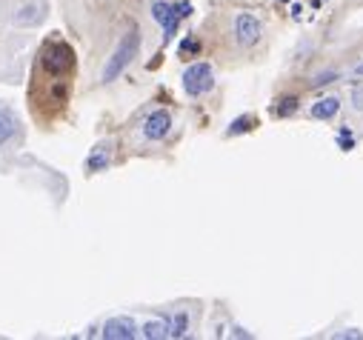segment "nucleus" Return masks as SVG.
Wrapping results in <instances>:
<instances>
[{
    "label": "nucleus",
    "instance_id": "nucleus-18",
    "mask_svg": "<svg viewBox=\"0 0 363 340\" xmlns=\"http://www.w3.org/2000/svg\"><path fill=\"white\" fill-rule=\"evenodd\" d=\"M332 77H338V75H320V77H318V80H315V86H323V83H329V80H332Z\"/></svg>",
    "mask_w": 363,
    "mask_h": 340
},
{
    "label": "nucleus",
    "instance_id": "nucleus-6",
    "mask_svg": "<svg viewBox=\"0 0 363 340\" xmlns=\"http://www.w3.org/2000/svg\"><path fill=\"white\" fill-rule=\"evenodd\" d=\"M169 129H172V114L169 112H152L146 117V123H143V135L149 138V140H163L166 135H169Z\"/></svg>",
    "mask_w": 363,
    "mask_h": 340
},
{
    "label": "nucleus",
    "instance_id": "nucleus-19",
    "mask_svg": "<svg viewBox=\"0 0 363 340\" xmlns=\"http://www.w3.org/2000/svg\"><path fill=\"white\" fill-rule=\"evenodd\" d=\"M355 106L363 109V91H355Z\"/></svg>",
    "mask_w": 363,
    "mask_h": 340
},
{
    "label": "nucleus",
    "instance_id": "nucleus-9",
    "mask_svg": "<svg viewBox=\"0 0 363 340\" xmlns=\"http://www.w3.org/2000/svg\"><path fill=\"white\" fill-rule=\"evenodd\" d=\"M186 332H189V318H186V312H177V315H169L166 318V337H186Z\"/></svg>",
    "mask_w": 363,
    "mask_h": 340
},
{
    "label": "nucleus",
    "instance_id": "nucleus-2",
    "mask_svg": "<svg viewBox=\"0 0 363 340\" xmlns=\"http://www.w3.org/2000/svg\"><path fill=\"white\" fill-rule=\"evenodd\" d=\"M43 69L49 75H66L72 66H75V52L64 43V40H54L43 49Z\"/></svg>",
    "mask_w": 363,
    "mask_h": 340
},
{
    "label": "nucleus",
    "instance_id": "nucleus-17",
    "mask_svg": "<svg viewBox=\"0 0 363 340\" xmlns=\"http://www.w3.org/2000/svg\"><path fill=\"white\" fill-rule=\"evenodd\" d=\"M335 337H338V340H360L363 334H360L357 329H346V332H341V334H335Z\"/></svg>",
    "mask_w": 363,
    "mask_h": 340
},
{
    "label": "nucleus",
    "instance_id": "nucleus-15",
    "mask_svg": "<svg viewBox=\"0 0 363 340\" xmlns=\"http://www.w3.org/2000/svg\"><path fill=\"white\" fill-rule=\"evenodd\" d=\"M198 52H200V43L195 38H186L184 43H180V54H184V57L186 54H198Z\"/></svg>",
    "mask_w": 363,
    "mask_h": 340
},
{
    "label": "nucleus",
    "instance_id": "nucleus-5",
    "mask_svg": "<svg viewBox=\"0 0 363 340\" xmlns=\"http://www.w3.org/2000/svg\"><path fill=\"white\" fill-rule=\"evenodd\" d=\"M101 334L106 340H135L138 337V326H135L132 318H112V320H106Z\"/></svg>",
    "mask_w": 363,
    "mask_h": 340
},
{
    "label": "nucleus",
    "instance_id": "nucleus-11",
    "mask_svg": "<svg viewBox=\"0 0 363 340\" xmlns=\"http://www.w3.org/2000/svg\"><path fill=\"white\" fill-rule=\"evenodd\" d=\"M338 109H341V101H338V98H323V101H318V103L312 106V117H318V120L335 117Z\"/></svg>",
    "mask_w": 363,
    "mask_h": 340
},
{
    "label": "nucleus",
    "instance_id": "nucleus-12",
    "mask_svg": "<svg viewBox=\"0 0 363 340\" xmlns=\"http://www.w3.org/2000/svg\"><path fill=\"white\" fill-rule=\"evenodd\" d=\"M140 334H143L146 340H161V337H166V320H149Z\"/></svg>",
    "mask_w": 363,
    "mask_h": 340
},
{
    "label": "nucleus",
    "instance_id": "nucleus-8",
    "mask_svg": "<svg viewBox=\"0 0 363 340\" xmlns=\"http://www.w3.org/2000/svg\"><path fill=\"white\" fill-rule=\"evenodd\" d=\"M109 158H112V146H109V143H101L92 154H89L86 169H89V172H103V169L109 166Z\"/></svg>",
    "mask_w": 363,
    "mask_h": 340
},
{
    "label": "nucleus",
    "instance_id": "nucleus-4",
    "mask_svg": "<svg viewBox=\"0 0 363 340\" xmlns=\"http://www.w3.org/2000/svg\"><path fill=\"white\" fill-rule=\"evenodd\" d=\"M235 38H237V43H244V46L258 43L260 40V23H258V17L237 15L235 17Z\"/></svg>",
    "mask_w": 363,
    "mask_h": 340
},
{
    "label": "nucleus",
    "instance_id": "nucleus-3",
    "mask_svg": "<svg viewBox=\"0 0 363 340\" xmlns=\"http://www.w3.org/2000/svg\"><path fill=\"white\" fill-rule=\"evenodd\" d=\"M212 86H215V75H212V66H209V64H192V66L184 72V89H186V95L200 98V95H206Z\"/></svg>",
    "mask_w": 363,
    "mask_h": 340
},
{
    "label": "nucleus",
    "instance_id": "nucleus-1",
    "mask_svg": "<svg viewBox=\"0 0 363 340\" xmlns=\"http://www.w3.org/2000/svg\"><path fill=\"white\" fill-rule=\"evenodd\" d=\"M138 49H140V35L132 29V32H126V38L117 43L114 54L109 57V64L103 66V83H112V80H117L120 75H124V69L132 64V57L138 54Z\"/></svg>",
    "mask_w": 363,
    "mask_h": 340
},
{
    "label": "nucleus",
    "instance_id": "nucleus-20",
    "mask_svg": "<svg viewBox=\"0 0 363 340\" xmlns=\"http://www.w3.org/2000/svg\"><path fill=\"white\" fill-rule=\"evenodd\" d=\"M357 75H363V66H357Z\"/></svg>",
    "mask_w": 363,
    "mask_h": 340
},
{
    "label": "nucleus",
    "instance_id": "nucleus-21",
    "mask_svg": "<svg viewBox=\"0 0 363 340\" xmlns=\"http://www.w3.org/2000/svg\"><path fill=\"white\" fill-rule=\"evenodd\" d=\"M278 3H289V0H278Z\"/></svg>",
    "mask_w": 363,
    "mask_h": 340
},
{
    "label": "nucleus",
    "instance_id": "nucleus-14",
    "mask_svg": "<svg viewBox=\"0 0 363 340\" xmlns=\"http://www.w3.org/2000/svg\"><path fill=\"white\" fill-rule=\"evenodd\" d=\"M295 109H297V98H283L281 106H278V114H281V117H289V114H295Z\"/></svg>",
    "mask_w": 363,
    "mask_h": 340
},
{
    "label": "nucleus",
    "instance_id": "nucleus-7",
    "mask_svg": "<svg viewBox=\"0 0 363 340\" xmlns=\"http://www.w3.org/2000/svg\"><path fill=\"white\" fill-rule=\"evenodd\" d=\"M152 17L158 20V23H163V38L166 40H172V35H175V29H177V20H180V15H177V9H172L169 3H152Z\"/></svg>",
    "mask_w": 363,
    "mask_h": 340
},
{
    "label": "nucleus",
    "instance_id": "nucleus-16",
    "mask_svg": "<svg viewBox=\"0 0 363 340\" xmlns=\"http://www.w3.org/2000/svg\"><path fill=\"white\" fill-rule=\"evenodd\" d=\"M249 126H252V120H249V117L235 120V123H232V129H229V135H240V132H246Z\"/></svg>",
    "mask_w": 363,
    "mask_h": 340
},
{
    "label": "nucleus",
    "instance_id": "nucleus-10",
    "mask_svg": "<svg viewBox=\"0 0 363 340\" xmlns=\"http://www.w3.org/2000/svg\"><path fill=\"white\" fill-rule=\"evenodd\" d=\"M15 132H17V120H15V114L6 112V109H0V146H6V143L15 138Z\"/></svg>",
    "mask_w": 363,
    "mask_h": 340
},
{
    "label": "nucleus",
    "instance_id": "nucleus-13",
    "mask_svg": "<svg viewBox=\"0 0 363 340\" xmlns=\"http://www.w3.org/2000/svg\"><path fill=\"white\" fill-rule=\"evenodd\" d=\"M43 15H40V9H35V6H26V9H20L17 15H15V23L17 26H32V23H38Z\"/></svg>",
    "mask_w": 363,
    "mask_h": 340
}]
</instances>
